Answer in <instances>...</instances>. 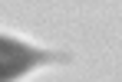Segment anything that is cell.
<instances>
[{"instance_id": "6da1fadb", "label": "cell", "mask_w": 122, "mask_h": 82, "mask_svg": "<svg viewBox=\"0 0 122 82\" xmlns=\"http://www.w3.org/2000/svg\"><path fill=\"white\" fill-rule=\"evenodd\" d=\"M40 59H43L40 53H33V49L20 46V43L0 36V82H10L17 76H23L30 66H36Z\"/></svg>"}]
</instances>
